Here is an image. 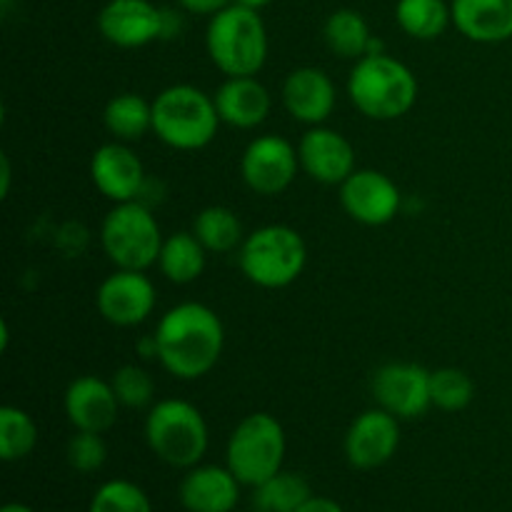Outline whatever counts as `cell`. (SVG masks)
<instances>
[{
  "label": "cell",
  "instance_id": "obj_37",
  "mask_svg": "<svg viewBox=\"0 0 512 512\" xmlns=\"http://www.w3.org/2000/svg\"><path fill=\"white\" fill-rule=\"evenodd\" d=\"M0 512H33V510H30L28 505H20V503H8V505H5V508L0 510Z\"/></svg>",
  "mask_w": 512,
  "mask_h": 512
},
{
  "label": "cell",
  "instance_id": "obj_22",
  "mask_svg": "<svg viewBox=\"0 0 512 512\" xmlns=\"http://www.w3.org/2000/svg\"><path fill=\"white\" fill-rule=\"evenodd\" d=\"M323 40L333 55L343 60H360L373 48L370 25L358 10L340 8L328 15L323 25Z\"/></svg>",
  "mask_w": 512,
  "mask_h": 512
},
{
  "label": "cell",
  "instance_id": "obj_31",
  "mask_svg": "<svg viewBox=\"0 0 512 512\" xmlns=\"http://www.w3.org/2000/svg\"><path fill=\"white\" fill-rule=\"evenodd\" d=\"M110 385H113L120 405H125V408H145L155 398L153 378L140 365H123V368H118L113 378H110Z\"/></svg>",
  "mask_w": 512,
  "mask_h": 512
},
{
  "label": "cell",
  "instance_id": "obj_4",
  "mask_svg": "<svg viewBox=\"0 0 512 512\" xmlns=\"http://www.w3.org/2000/svg\"><path fill=\"white\" fill-rule=\"evenodd\" d=\"M220 123L213 95L195 85H170L153 100V133L168 148L203 150L215 140Z\"/></svg>",
  "mask_w": 512,
  "mask_h": 512
},
{
  "label": "cell",
  "instance_id": "obj_30",
  "mask_svg": "<svg viewBox=\"0 0 512 512\" xmlns=\"http://www.w3.org/2000/svg\"><path fill=\"white\" fill-rule=\"evenodd\" d=\"M90 512H153L143 488L130 480H108L90 500Z\"/></svg>",
  "mask_w": 512,
  "mask_h": 512
},
{
  "label": "cell",
  "instance_id": "obj_3",
  "mask_svg": "<svg viewBox=\"0 0 512 512\" xmlns=\"http://www.w3.org/2000/svg\"><path fill=\"white\" fill-rule=\"evenodd\" d=\"M210 60L225 78L258 75L268 60V28L260 10L230 3L210 18L205 30Z\"/></svg>",
  "mask_w": 512,
  "mask_h": 512
},
{
  "label": "cell",
  "instance_id": "obj_20",
  "mask_svg": "<svg viewBox=\"0 0 512 512\" xmlns=\"http://www.w3.org/2000/svg\"><path fill=\"white\" fill-rule=\"evenodd\" d=\"M240 480L230 468L195 465L180 483V503L188 512H230L238 505Z\"/></svg>",
  "mask_w": 512,
  "mask_h": 512
},
{
  "label": "cell",
  "instance_id": "obj_17",
  "mask_svg": "<svg viewBox=\"0 0 512 512\" xmlns=\"http://www.w3.org/2000/svg\"><path fill=\"white\" fill-rule=\"evenodd\" d=\"M65 415L75 430L105 433L118 420L120 400L108 380L98 375H80L65 390Z\"/></svg>",
  "mask_w": 512,
  "mask_h": 512
},
{
  "label": "cell",
  "instance_id": "obj_36",
  "mask_svg": "<svg viewBox=\"0 0 512 512\" xmlns=\"http://www.w3.org/2000/svg\"><path fill=\"white\" fill-rule=\"evenodd\" d=\"M233 3L245 5V8H253V10H263L265 5H270L273 0H233Z\"/></svg>",
  "mask_w": 512,
  "mask_h": 512
},
{
  "label": "cell",
  "instance_id": "obj_8",
  "mask_svg": "<svg viewBox=\"0 0 512 512\" xmlns=\"http://www.w3.org/2000/svg\"><path fill=\"white\" fill-rule=\"evenodd\" d=\"M228 468L240 485L265 483L283 470L285 430L270 413H250L235 425L228 440Z\"/></svg>",
  "mask_w": 512,
  "mask_h": 512
},
{
  "label": "cell",
  "instance_id": "obj_24",
  "mask_svg": "<svg viewBox=\"0 0 512 512\" xmlns=\"http://www.w3.org/2000/svg\"><path fill=\"white\" fill-rule=\"evenodd\" d=\"M205 253L208 250L195 238L193 230L168 235L158 258L160 273L175 285L195 283L205 270Z\"/></svg>",
  "mask_w": 512,
  "mask_h": 512
},
{
  "label": "cell",
  "instance_id": "obj_13",
  "mask_svg": "<svg viewBox=\"0 0 512 512\" xmlns=\"http://www.w3.org/2000/svg\"><path fill=\"white\" fill-rule=\"evenodd\" d=\"M100 318L118 328H135L145 323L155 308V285L145 270H115L100 283L95 293Z\"/></svg>",
  "mask_w": 512,
  "mask_h": 512
},
{
  "label": "cell",
  "instance_id": "obj_16",
  "mask_svg": "<svg viewBox=\"0 0 512 512\" xmlns=\"http://www.w3.org/2000/svg\"><path fill=\"white\" fill-rule=\"evenodd\" d=\"M90 180L100 195L113 203H130L138 200L145 185V168L138 155L125 143L100 145L90 158Z\"/></svg>",
  "mask_w": 512,
  "mask_h": 512
},
{
  "label": "cell",
  "instance_id": "obj_12",
  "mask_svg": "<svg viewBox=\"0 0 512 512\" xmlns=\"http://www.w3.org/2000/svg\"><path fill=\"white\" fill-rule=\"evenodd\" d=\"M373 398L378 408L398 420H415L433 408L430 370L415 363H388L373 375Z\"/></svg>",
  "mask_w": 512,
  "mask_h": 512
},
{
  "label": "cell",
  "instance_id": "obj_15",
  "mask_svg": "<svg viewBox=\"0 0 512 512\" xmlns=\"http://www.w3.org/2000/svg\"><path fill=\"white\" fill-rule=\"evenodd\" d=\"M300 168L323 185H343L355 173V150L343 133L325 125H313L300 138Z\"/></svg>",
  "mask_w": 512,
  "mask_h": 512
},
{
  "label": "cell",
  "instance_id": "obj_2",
  "mask_svg": "<svg viewBox=\"0 0 512 512\" xmlns=\"http://www.w3.org/2000/svg\"><path fill=\"white\" fill-rule=\"evenodd\" d=\"M348 95L365 118L398 120L408 115L418 100V78L393 55L370 53L355 60Z\"/></svg>",
  "mask_w": 512,
  "mask_h": 512
},
{
  "label": "cell",
  "instance_id": "obj_18",
  "mask_svg": "<svg viewBox=\"0 0 512 512\" xmlns=\"http://www.w3.org/2000/svg\"><path fill=\"white\" fill-rule=\"evenodd\" d=\"M335 83L325 70L305 65L288 73L283 83V105L293 120L305 125H323L335 110Z\"/></svg>",
  "mask_w": 512,
  "mask_h": 512
},
{
  "label": "cell",
  "instance_id": "obj_7",
  "mask_svg": "<svg viewBox=\"0 0 512 512\" xmlns=\"http://www.w3.org/2000/svg\"><path fill=\"white\" fill-rule=\"evenodd\" d=\"M163 243L158 220L138 200L115 203L100 225V245L120 270H148L158 263Z\"/></svg>",
  "mask_w": 512,
  "mask_h": 512
},
{
  "label": "cell",
  "instance_id": "obj_25",
  "mask_svg": "<svg viewBox=\"0 0 512 512\" xmlns=\"http://www.w3.org/2000/svg\"><path fill=\"white\" fill-rule=\"evenodd\" d=\"M193 233L208 253H230L245 240L243 223L235 210L225 205H210L200 210L193 220Z\"/></svg>",
  "mask_w": 512,
  "mask_h": 512
},
{
  "label": "cell",
  "instance_id": "obj_9",
  "mask_svg": "<svg viewBox=\"0 0 512 512\" xmlns=\"http://www.w3.org/2000/svg\"><path fill=\"white\" fill-rule=\"evenodd\" d=\"M98 30L115 48H145L168 38V10L150 0H108L98 13Z\"/></svg>",
  "mask_w": 512,
  "mask_h": 512
},
{
  "label": "cell",
  "instance_id": "obj_23",
  "mask_svg": "<svg viewBox=\"0 0 512 512\" xmlns=\"http://www.w3.org/2000/svg\"><path fill=\"white\" fill-rule=\"evenodd\" d=\"M105 130L120 143H135L153 130V103L138 93H120L103 110Z\"/></svg>",
  "mask_w": 512,
  "mask_h": 512
},
{
  "label": "cell",
  "instance_id": "obj_11",
  "mask_svg": "<svg viewBox=\"0 0 512 512\" xmlns=\"http://www.w3.org/2000/svg\"><path fill=\"white\" fill-rule=\"evenodd\" d=\"M340 205L360 225L380 228L395 220L403 205L400 188L385 173L360 168L340 185Z\"/></svg>",
  "mask_w": 512,
  "mask_h": 512
},
{
  "label": "cell",
  "instance_id": "obj_38",
  "mask_svg": "<svg viewBox=\"0 0 512 512\" xmlns=\"http://www.w3.org/2000/svg\"><path fill=\"white\" fill-rule=\"evenodd\" d=\"M0 3H3V5H10V3H15V0H0Z\"/></svg>",
  "mask_w": 512,
  "mask_h": 512
},
{
  "label": "cell",
  "instance_id": "obj_34",
  "mask_svg": "<svg viewBox=\"0 0 512 512\" xmlns=\"http://www.w3.org/2000/svg\"><path fill=\"white\" fill-rule=\"evenodd\" d=\"M295 512H345L343 508H340L338 503H335V500H330V498H308L305 500L303 505H300L298 510Z\"/></svg>",
  "mask_w": 512,
  "mask_h": 512
},
{
  "label": "cell",
  "instance_id": "obj_29",
  "mask_svg": "<svg viewBox=\"0 0 512 512\" xmlns=\"http://www.w3.org/2000/svg\"><path fill=\"white\" fill-rule=\"evenodd\" d=\"M430 395H433L435 408L445 413H458L473 403L475 383L465 370L440 368L430 373Z\"/></svg>",
  "mask_w": 512,
  "mask_h": 512
},
{
  "label": "cell",
  "instance_id": "obj_10",
  "mask_svg": "<svg viewBox=\"0 0 512 512\" xmlns=\"http://www.w3.org/2000/svg\"><path fill=\"white\" fill-rule=\"evenodd\" d=\"M300 170L298 148L280 135H258L240 158V175L258 195H280L290 188Z\"/></svg>",
  "mask_w": 512,
  "mask_h": 512
},
{
  "label": "cell",
  "instance_id": "obj_28",
  "mask_svg": "<svg viewBox=\"0 0 512 512\" xmlns=\"http://www.w3.org/2000/svg\"><path fill=\"white\" fill-rule=\"evenodd\" d=\"M38 445V425L15 405H3L0 408V458L5 463L28 458Z\"/></svg>",
  "mask_w": 512,
  "mask_h": 512
},
{
  "label": "cell",
  "instance_id": "obj_1",
  "mask_svg": "<svg viewBox=\"0 0 512 512\" xmlns=\"http://www.w3.org/2000/svg\"><path fill=\"white\" fill-rule=\"evenodd\" d=\"M155 358L178 380H198L218 365L225 348L220 315L203 303H180L155 328Z\"/></svg>",
  "mask_w": 512,
  "mask_h": 512
},
{
  "label": "cell",
  "instance_id": "obj_21",
  "mask_svg": "<svg viewBox=\"0 0 512 512\" xmlns=\"http://www.w3.org/2000/svg\"><path fill=\"white\" fill-rule=\"evenodd\" d=\"M453 25L473 43L512 38V0H453Z\"/></svg>",
  "mask_w": 512,
  "mask_h": 512
},
{
  "label": "cell",
  "instance_id": "obj_14",
  "mask_svg": "<svg viewBox=\"0 0 512 512\" xmlns=\"http://www.w3.org/2000/svg\"><path fill=\"white\" fill-rule=\"evenodd\" d=\"M400 445V420L388 410L373 408L350 423L345 458L358 470H375L388 463Z\"/></svg>",
  "mask_w": 512,
  "mask_h": 512
},
{
  "label": "cell",
  "instance_id": "obj_19",
  "mask_svg": "<svg viewBox=\"0 0 512 512\" xmlns=\"http://www.w3.org/2000/svg\"><path fill=\"white\" fill-rule=\"evenodd\" d=\"M215 108H218L220 120L230 128L253 130L270 115L273 98L268 88L260 83L255 75H243V78H225L213 95Z\"/></svg>",
  "mask_w": 512,
  "mask_h": 512
},
{
  "label": "cell",
  "instance_id": "obj_26",
  "mask_svg": "<svg viewBox=\"0 0 512 512\" xmlns=\"http://www.w3.org/2000/svg\"><path fill=\"white\" fill-rule=\"evenodd\" d=\"M395 20L415 40H435L453 23V10L445 0H398Z\"/></svg>",
  "mask_w": 512,
  "mask_h": 512
},
{
  "label": "cell",
  "instance_id": "obj_32",
  "mask_svg": "<svg viewBox=\"0 0 512 512\" xmlns=\"http://www.w3.org/2000/svg\"><path fill=\"white\" fill-rule=\"evenodd\" d=\"M103 433H88V430H75V435L68 443V463L78 473H95L105 465L108 448L105 440L100 438Z\"/></svg>",
  "mask_w": 512,
  "mask_h": 512
},
{
  "label": "cell",
  "instance_id": "obj_5",
  "mask_svg": "<svg viewBox=\"0 0 512 512\" xmlns=\"http://www.w3.org/2000/svg\"><path fill=\"white\" fill-rule=\"evenodd\" d=\"M240 270L253 285L280 290L293 285L308 263V245L290 225H263L245 235L238 255Z\"/></svg>",
  "mask_w": 512,
  "mask_h": 512
},
{
  "label": "cell",
  "instance_id": "obj_27",
  "mask_svg": "<svg viewBox=\"0 0 512 512\" xmlns=\"http://www.w3.org/2000/svg\"><path fill=\"white\" fill-rule=\"evenodd\" d=\"M308 498H313L310 485L298 473H275L265 483L255 485L253 505L258 512H295Z\"/></svg>",
  "mask_w": 512,
  "mask_h": 512
},
{
  "label": "cell",
  "instance_id": "obj_35",
  "mask_svg": "<svg viewBox=\"0 0 512 512\" xmlns=\"http://www.w3.org/2000/svg\"><path fill=\"white\" fill-rule=\"evenodd\" d=\"M10 193V160L8 155L0 158V198H8Z\"/></svg>",
  "mask_w": 512,
  "mask_h": 512
},
{
  "label": "cell",
  "instance_id": "obj_33",
  "mask_svg": "<svg viewBox=\"0 0 512 512\" xmlns=\"http://www.w3.org/2000/svg\"><path fill=\"white\" fill-rule=\"evenodd\" d=\"M175 3H178L180 10L190 15H208V18H213L215 13L228 8L233 0H175Z\"/></svg>",
  "mask_w": 512,
  "mask_h": 512
},
{
  "label": "cell",
  "instance_id": "obj_6",
  "mask_svg": "<svg viewBox=\"0 0 512 512\" xmlns=\"http://www.w3.org/2000/svg\"><path fill=\"white\" fill-rule=\"evenodd\" d=\"M145 440L163 463L173 468H195L208 450V423L188 400H160L145 418Z\"/></svg>",
  "mask_w": 512,
  "mask_h": 512
}]
</instances>
